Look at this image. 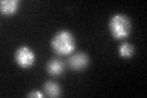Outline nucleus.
<instances>
[{
  "mask_svg": "<svg viewBox=\"0 0 147 98\" xmlns=\"http://www.w3.org/2000/svg\"><path fill=\"white\" fill-rule=\"evenodd\" d=\"M53 50L59 55H69L74 52L76 47L75 37L67 30H60L54 34L50 42Z\"/></svg>",
  "mask_w": 147,
  "mask_h": 98,
  "instance_id": "nucleus-1",
  "label": "nucleus"
},
{
  "mask_svg": "<svg viewBox=\"0 0 147 98\" xmlns=\"http://www.w3.org/2000/svg\"><path fill=\"white\" fill-rule=\"evenodd\" d=\"M110 34L115 39H125L131 33V21L126 15L115 14L110 17L108 23Z\"/></svg>",
  "mask_w": 147,
  "mask_h": 98,
  "instance_id": "nucleus-2",
  "label": "nucleus"
},
{
  "mask_svg": "<svg viewBox=\"0 0 147 98\" xmlns=\"http://www.w3.org/2000/svg\"><path fill=\"white\" fill-rule=\"evenodd\" d=\"M15 62L17 63L18 66H21L24 69H28L36 63V54L30 47L22 45L16 49Z\"/></svg>",
  "mask_w": 147,
  "mask_h": 98,
  "instance_id": "nucleus-3",
  "label": "nucleus"
},
{
  "mask_svg": "<svg viewBox=\"0 0 147 98\" xmlns=\"http://www.w3.org/2000/svg\"><path fill=\"white\" fill-rule=\"evenodd\" d=\"M67 63H69V66L72 70H75V71H82V70H85L87 68V65L90 63V59L86 53L79 52V53L72 54L71 57L69 58Z\"/></svg>",
  "mask_w": 147,
  "mask_h": 98,
  "instance_id": "nucleus-4",
  "label": "nucleus"
},
{
  "mask_svg": "<svg viewBox=\"0 0 147 98\" xmlns=\"http://www.w3.org/2000/svg\"><path fill=\"white\" fill-rule=\"evenodd\" d=\"M18 5L20 1L18 0H1L0 1V10H1L3 15H13L18 10Z\"/></svg>",
  "mask_w": 147,
  "mask_h": 98,
  "instance_id": "nucleus-5",
  "label": "nucleus"
},
{
  "mask_svg": "<svg viewBox=\"0 0 147 98\" xmlns=\"http://www.w3.org/2000/svg\"><path fill=\"white\" fill-rule=\"evenodd\" d=\"M65 65L60 59H52L47 64V71L53 76H59L64 72Z\"/></svg>",
  "mask_w": 147,
  "mask_h": 98,
  "instance_id": "nucleus-6",
  "label": "nucleus"
},
{
  "mask_svg": "<svg viewBox=\"0 0 147 98\" xmlns=\"http://www.w3.org/2000/svg\"><path fill=\"white\" fill-rule=\"evenodd\" d=\"M44 92L49 97H58L60 95V87L57 82L54 81H47L44 83Z\"/></svg>",
  "mask_w": 147,
  "mask_h": 98,
  "instance_id": "nucleus-7",
  "label": "nucleus"
},
{
  "mask_svg": "<svg viewBox=\"0 0 147 98\" xmlns=\"http://www.w3.org/2000/svg\"><path fill=\"white\" fill-rule=\"evenodd\" d=\"M135 53V48L134 45L127 43V42H124V43L120 44L119 47V55L121 58H131Z\"/></svg>",
  "mask_w": 147,
  "mask_h": 98,
  "instance_id": "nucleus-8",
  "label": "nucleus"
},
{
  "mask_svg": "<svg viewBox=\"0 0 147 98\" xmlns=\"http://www.w3.org/2000/svg\"><path fill=\"white\" fill-rule=\"evenodd\" d=\"M28 97H38V98H42L43 97V93H40L38 91H33V92L28 93Z\"/></svg>",
  "mask_w": 147,
  "mask_h": 98,
  "instance_id": "nucleus-9",
  "label": "nucleus"
}]
</instances>
